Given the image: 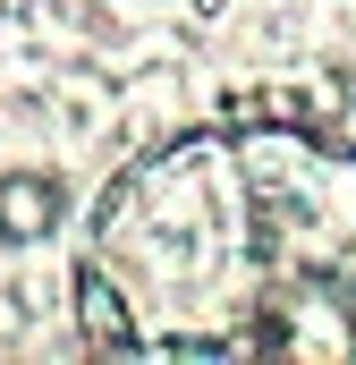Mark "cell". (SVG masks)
Returning a JSON list of instances; mask_svg holds the SVG:
<instances>
[{
	"label": "cell",
	"instance_id": "6da1fadb",
	"mask_svg": "<svg viewBox=\"0 0 356 365\" xmlns=\"http://www.w3.org/2000/svg\"><path fill=\"white\" fill-rule=\"evenodd\" d=\"M85 331L127 357H356V153L314 128H204L102 195Z\"/></svg>",
	"mask_w": 356,
	"mask_h": 365
}]
</instances>
